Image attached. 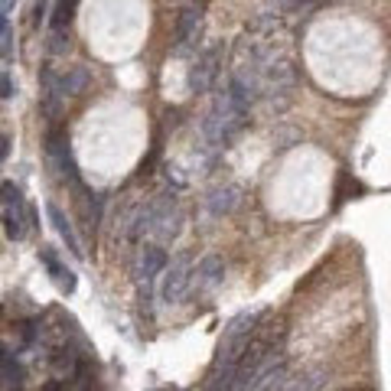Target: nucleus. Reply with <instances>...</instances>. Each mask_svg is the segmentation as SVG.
Wrapping results in <instances>:
<instances>
[{
  "mask_svg": "<svg viewBox=\"0 0 391 391\" xmlns=\"http://www.w3.org/2000/svg\"><path fill=\"white\" fill-rule=\"evenodd\" d=\"M13 95V82H10V75L3 72L0 75V98H10Z\"/></svg>",
  "mask_w": 391,
  "mask_h": 391,
  "instance_id": "nucleus-15",
  "label": "nucleus"
},
{
  "mask_svg": "<svg viewBox=\"0 0 391 391\" xmlns=\"http://www.w3.org/2000/svg\"><path fill=\"white\" fill-rule=\"evenodd\" d=\"M0 33H7V13L0 10Z\"/></svg>",
  "mask_w": 391,
  "mask_h": 391,
  "instance_id": "nucleus-18",
  "label": "nucleus"
},
{
  "mask_svg": "<svg viewBox=\"0 0 391 391\" xmlns=\"http://www.w3.org/2000/svg\"><path fill=\"white\" fill-rule=\"evenodd\" d=\"M46 212H49V219H53V225H56V232L63 235V242H65V248L75 254V258H82V248H78V238H75V232H72V222L63 215V209L56 206V202H49L46 206Z\"/></svg>",
  "mask_w": 391,
  "mask_h": 391,
  "instance_id": "nucleus-8",
  "label": "nucleus"
},
{
  "mask_svg": "<svg viewBox=\"0 0 391 391\" xmlns=\"http://www.w3.org/2000/svg\"><path fill=\"white\" fill-rule=\"evenodd\" d=\"M163 267H167V251L160 244H144V251H140V277H144V284H150Z\"/></svg>",
  "mask_w": 391,
  "mask_h": 391,
  "instance_id": "nucleus-7",
  "label": "nucleus"
},
{
  "mask_svg": "<svg viewBox=\"0 0 391 391\" xmlns=\"http://www.w3.org/2000/svg\"><path fill=\"white\" fill-rule=\"evenodd\" d=\"M199 23H202V13L196 10V7L180 13V26H176V46H180V49H186V46L199 36Z\"/></svg>",
  "mask_w": 391,
  "mask_h": 391,
  "instance_id": "nucleus-9",
  "label": "nucleus"
},
{
  "mask_svg": "<svg viewBox=\"0 0 391 391\" xmlns=\"http://www.w3.org/2000/svg\"><path fill=\"white\" fill-rule=\"evenodd\" d=\"M0 199L7 206L3 212V232L10 242H20L23 232H26V202H23V192L17 183H3L0 186Z\"/></svg>",
  "mask_w": 391,
  "mask_h": 391,
  "instance_id": "nucleus-1",
  "label": "nucleus"
},
{
  "mask_svg": "<svg viewBox=\"0 0 391 391\" xmlns=\"http://www.w3.org/2000/svg\"><path fill=\"white\" fill-rule=\"evenodd\" d=\"M238 186H225V190H215L212 192V199H209V209L215 212V215H222V212H232L235 206H238V199H242V196H238Z\"/></svg>",
  "mask_w": 391,
  "mask_h": 391,
  "instance_id": "nucleus-10",
  "label": "nucleus"
},
{
  "mask_svg": "<svg viewBox=\"0 0 391 391\" xmlns=\"http://www.w3.org/2000/svg\"><path fill=\"white\" fill-rule=\"evenodd\" d=\"M323 381H326L323 372H310V375H303V378H284V388L281 391H319L323 388Z\"/></svg>",
  "mask_w": 391,
  "mask_h": 391,
  "instance_id": "nucleus-13",
  "label": "nucleus"
},
{
  "mask_svg": "<svg viewBox=\"0 0 391 391\" xmlns=\"http://www.w3.org/2000/svg\"><path fill=\"white\" fill-rule=\"evenodd\" d=\"M75 7H78V0H56L53 13H49V23H53V30H65L75 17Z\"/></svg>",
  "mask_w": 391,
  "mask_h": 391,
  "instance_id": "nucleus-11",
  "label": "nucleus"
},
{
  "mask_svg": "<svg viewBox=\"0 0 391 391\" xmlns=\"http://www.w3.org/2000/svg\"><path fill=\"white\" fill-rule=\"evenodd\" d=\"M215 59H219L215 49H209L206 56L196 59V65L190 69V88L192 92H206V88L212 85V78H215Z\"/></svg>",
  "mask_w": 391,
  "mask_h": 391,
  "instance_id": "nucleus-5",
  "label": "nucleus"
},
{
  "mask_svg": "<svg viewBox=\"0 0 391 391\" xmlns=\"http://www.w3.org/2000/svg\"><path fill=\"white\" fill-rule=\"evenodd\" d=\"M88 82H92L88 69H85V65H75V69H69V72H63L56 78V92H59V95H82L85 88H88Z\"/></svg>",
  "mask_w": 391,
  "mask_h": 391,
  "instance_id": "nucleus-6",
  "label": "nucleus"
},
{
  "mask_svg": "<svg viewBox=\"0 0 391 391\" xmlns=\"http://www.w3.org/2000/svg\"><path fill=\"white\" fill-rule=\"evenodd\" d=\"M46 10H49V3H46V0H36V3H33V23H40L42 17H46Z\"/></svg>",
  "mask_w": 391,
  "mask_h": 391,
  "instance_id": "nucleus-14",
  "label": "nucleus"
},
{
  "mask_svg": "<svg viewBox=\"0 0 391 391\" xmlns=\"http://www.w3.org/2000/svg\"><path fill=\"white\" fill-rule=\"evenodd\" d=\"M0 378H3V385H7V388H20V385H23L20 362L10 359V356H3V352H0Z\"/></svg>",
  "mask_w": 391,
  "mask_h": 391,
  "instance_id": "nucleus-12",
  "label": "nucleus"
},
{
  "mask_svg": "<svg viewBox=\"0 0 391 391\" xmlns=\"http://www.w3.org/2000/svg\"><path fill=\"white\" fill-rule=\"evenodd\" d=\"M40 258H42V265H46V271H49V277L56 281V287H59L63 294H72L75 290V274L65 265H59V258H56L53 248H40Z\"/></svg>",
  "mask_w": 391,
  "mask_h": 391,
  "instance_id": "nucleus-4",
  "label": "nucleus"
},
{
  "mask_svg": "<svg viewBox=\"0 0 391 391\" xmlns=\"http://www.w3.org/2000/svg\"><path fill=\"white\" fill-rule=\"evenodd\" d=\"M222 277H225L222 258L209 254V258H202L199 265H196V271L190 274V284L196 287V294H209V290H215V287L222 284Z\"/></svg>",
  "mask_w": 391,
  "mask_h": 391,
  "instance_id": "nucleus-3",
  "label": "nucleus"
},
{
  "mask_svg": "<svg viewBox=\"0 0 391 391\" xmlns=\"http://www.w3.org/2000/svg\"><path fill=\"white\" fill-rule=\"evenodd\" d=\"M160 274H163V284H160V297H163L167 303H176V300H183L186 287H190V274H192L190 254H176L173 261H167V267H163Z\"/></svg>",
  "mask_w": 391,
  "mask_h": 391,
  "instance_id": "nucleus-2",
  "label": "nucleus"
},
{
  "mask_svg": "<svg viewBox=\"0 0 391 391\" xmlns=\"http://www.w3.org/2000/svg\"><path fill=\"white\" fill-rule=\"evenodd\" d=\"M13 7H17V0H0V10H3V13H10Z\"/></svg>",
  "mask_w": 391,
  "mask_h": 391,
  "instance_id": "nucleus-17",
  "label": "nucleus"
},
{
  "mask_svg": "<svg viewBox=\"0 0 391 391\" xmlns=\"http://www.w3.org/2000/svg\"><path fill=\"white\" fill-rule=\"evenodd\" d=\"M7 153H10V140H7L3 134H0V163L7 160Z\"/></svg>",
  "mask_w": 391,
  "mask_h": 391,
  "instance_id": "nucleus-16",
  "label": "nucleus"
}]
</instances>
